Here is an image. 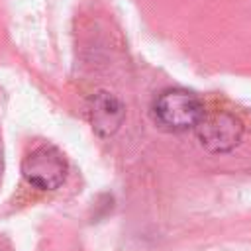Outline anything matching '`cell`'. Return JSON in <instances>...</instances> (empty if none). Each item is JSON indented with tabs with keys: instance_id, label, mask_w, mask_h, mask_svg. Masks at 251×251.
<instances>
[{
	"instance_id": "3957f363",
	"label": "cell",
	"mask_w": 251,
	"mask_h": 251,
	"mask_svg": "<svg viewBox=\"0 0 251 251\" xmlns=\"http://www.w3.org/2000/svg\"><path fill=\"white\" fill-rule=\"evenodd\" d=\"M200 145L210 153H227L243 137V124L229 112H212L200 118L194 127Z\"/></svg>"
},
{
	"instance_id": "6da1fadb",
	"label": "cell",
	"mask_w": 251,
	"mask_h": 251,
	"mask_svg": "<svg viewBox=\"0 0 251 251\" xmlns=\"http://www.w3.org/2000/svg\"><path fill=\"white\" fill-rule=\"evenodd\" d=\"M204 116L200 98L184 88H167L153 102V118L167 131L194 129Z\"/></svg>"
},
{
	"instance_id": "277c9868",
	"label": "cell",
	"mask_w": 251,
	"mask_h": 251,
	"mask_svg": "<svg viewBox=\"0 0 251 251\" xmlns=\"http://www.w3.org/2000/svg\"><path fill=\"white\" fill-rule=\"evenodd\" d=\"M86 110L90 126L100 137H110L112 133H116L126 118L124 104L106 90H98L96 94H92Z\"/></svg>"
},
{
	"instance_id": "7a4b0ae2",
	"label": "cell",
	"mask_w": 251,
	"mask_h": 251,
	"mask_svg": "<svg viewBox=\"0 0 251 251\" xmlns=\"http://www.w3.org/2000/svg\"><path fill=\"white\" fill-rule=\"evenodd\" d=\"M69 163L53 145H39L22 161L24 178L39 190H55L67 180Z\"/></svg>"
}]
</instances>
